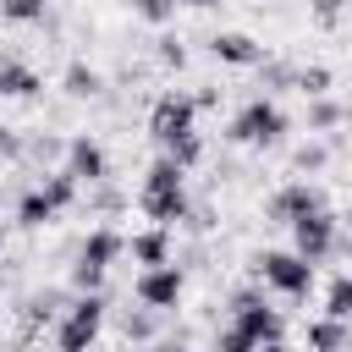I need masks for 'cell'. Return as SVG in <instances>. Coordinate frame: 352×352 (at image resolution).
Segmentation results:
<instances>
[{
    "label": "cell",
    "mask_w": 352,
    "mask_h": 352,
    "mask_svg": "<svg viewBox=\"0 0 352 352\" xmlns=\"http://www.w3.org/2000/svg\"><path fill=\"white\" fill-rule=\"evenodd\" d=\"M192 121H198V99H192V94H176V88H170V94H160V99H154V110H148V138H154V143H160L182 170L204 160V138H198V126H192Z\"/></svg>",
    "instance_id": "1"
},
{
    "label": "cell",
    "mask_w": 352,
    "mask_h": 352,
    "mask_svg": "<svg viewBox=\"0 0 352 352\" xmlns=\"http://www.w3.org/2000/svg\"><path fill=\"white\" fill-rule=\"evenodd\" d=\"M121 253H126V236H121V231H110V226L88 231V242L77 248V264H72V286H77V292H99L104 275H110V264H116Z\"/></svg>",
    "instance_id": "2"
},
{
    "label": "cell",
    "mask_w": 352,
    "mask_h": 352,
    "mask_svg": "<svg viewBox=\"0 0 352 352\" xmlns=\"http://www.w3.org/2000/svg\"><path fill=\"white\" fill-rule=\"evenodd\" d=\"M104 297L99 292H82V297H72V308L60 314V324H55V352H88L94 341H99V324H104Z\"/></svg>",
    "instance_id": "3"
},
{
    "label": "cell",
    "mask_w": 352,
    "mask_h": 352,
    "mask_svg": "<svg viewBox=\"0 0 352 352\" xmlns=\"http://www.w3.org/2000/svg\"><path fill=\"white\" fill-rule=\"evenodd\" d=\"M231 143H248V148H270V143H280L286 138V116H280V104L275 99H248L242 110H236V121H231V132H226Z\"/></svg>",
    "instance_id": "4"
},
{
    "label": "cell",
    "mask_w": 352,
    "mask_h": 352,
    "mask_svg": "<svg viewBox=\"0 0 352 352\" xmlns=\"http://www.w3.org/2000/svg\"><path fill=\"white\" fill-rule=\"evenodd\" d=\"M253 270H258V280L264 286H275L280 297H308L314 292V264L308 258H297V253H258L253 258Z\"/></svg>",
    "instance_id": "5"
},
{
    "label": "cell",
    "mask_w": 352,
    "mask_h": 352,
    "mask_svg": "<svg viewBox=\"0 0 352 352\" xmlns=\"http://www.w3.org/2000/svg\"><path fill=\"white\" fill-rule=\"evenodd\" d=\"M231 319H236V324H242L258 346L280 341V330H286V324H280V314H275V308L264 302V292H253V286H242V292L231 297Z\"/></svg>",
    "instance_id": "6"
},
{
    "label": "cell",
    "mask_w": 352,
    "mask_h": 352,
    "mask_svg": "<svg viewBox=\"0 0 352 352\" xmlns=\"http://www.w3.org/2000/svg\"><path fill=\"white\" fill-rule=\"evenodd\" d=\"M314 209H324V192H319V187H308V182H286V187H275V192H270L264 220H275V226H297V220H302V214H314Z\"/></svg>",
    "instance_id": "7"
},
{
    "label": "cell",
    "mask_w": 352,
    "mask_h": 352,
    "mask_svg": "<svg viewBox=\"0 0 352 352\" xmlns=\"http://www.w3.org/2000/svg\"><path fill=\"white\" fill-rule=\"evenodd\" d=\"M292 253L297 258H308V264H319V258H330L336 253V214L330 209H314V214H302L297 226H292Z\"/></svg>",
    "instance_id": "8"
},
{
    "label": "cell",
    "mask_w": 352,
    "mask_h": 352,
    "mask_svg": "<svg viewBox=\"0 0 352 352\" xmlns=\"http://www.w3.org/2000/svg\"><path fill=\"white\" fill-rule=\"evenodd\" d=\"M182 286H187V280H182V270H176V264H160V270H143V275L132 280V292H138V302H143V308H160V314L182 302Z\"/></svg>",
    "instance_id": "9"
},
{
    "label": "cell",
    "mask_w": 352,
    "mask_h": 352,
    "mask_svg": "<svg viewBox=\"0 0 352 352\" xmlns=\"http://www.w3.org/2000/svg\"><path fill=\"white\" fill-rule=\"evenodd\" d=\"M60 170L77 176V187H99V182H110V160H104V148H99L94 138H72Z\"/></svg>",
    "instance_id": "10"
},
{
    "label": "cell",
    "mask_w": 352,
    "mask_h": 352,
    "mask_svg": "<svg viewBox=\"0 0 352 352\" xmlns=\"http://www.w3.org/2000/svg\"><path fill=\"white\" fill-rule=\"evenodd\" d=\"M138 204H143V214L154 220V226H176V220H187L192 214V204H187V187H170V192H138Z\"/></svg>",
    "instance_id": "11"
},
{
    "label": "cell",
    "mask_w": 352,
    "mask_h": 352,
    "mask_svg": "<svg viewBox=\"0 0 352 352\" xmlns=\"http://www.w3.org/2000/svg\"><path fill=\"white\" fill-rule=\"evenodd\" d=\"M209 55L226 60V66H258V60H264V44L248 38V33H214V38H209Z\"/></svg>",
    "instance_id": "12"
},
{
    "label": "cell",
    "mask_w": 352,
    "mask_h": 352,
    "mask_svg": "<svg viewBox=\"0 0 352 352\" xmlns=\"http://www.w3.org/2000/svg\"><path fill=\"white\" fill-rule=\"evenodd\" d=\"M38 88H44V77H38L33 66L0 60V99H38Z\"/></svg>",
    "instance_id": "13"
},
{
    "label": "cell",
    "mask_w": 352,
    "mask_h": 352,
    "mask_svg": "<svg viewBox=\"0 0 352 352\" xmlns=\"http://www.w3.org/2000/svg\"><path fill=\"white\" fill-rule=\"evenodd\" d=\"M126 248H132V258H138L143 270H160V264H170V231H165V226H154V231H138Z\"/></svg>",
    "instance_id": "14"
},
{
    "label": "cell",
    "mask_w": 352,
    "mask_h": 352,
    "mask_svg": "<svg viewBox=\"0 0 352 352\" xmlns=\"http://www.w3.org/2000/svg\"><path fill=\"white\" fill-rule=\"evenodd\" d=\"M55 214H60V204L50 198V187H44V182H38V187H28V192L16 198V220H22V226H50Z\"/></svg>",
    "instance_id": "15"
},
{
    "label": "cell",
    "mask_w": 352,
    "mask_h": 352,
    "mask_svg": "<svg viewBox=\"0 0 352 352\" xmlns=\"http://www.w3.org/2000/svg\"><path fill=\"white\" fill-rule=\"evenodd\" d=\"M346 346H352L346 319H314L308 324V352H346Z\"/></svg>",
    "instance_id": "16"
},
{
    "label": "cell",
    "mask_w": 352,
    "mask_h": 352,
    "mask_svg": "<svg viewBox=\"0 0 352 352\" xmlns=\"http://www.w3.org/2000/svg\"><path fill=\"white\" fill-rule=\"evenodd\" d=\"M60 308H72V302H66V292H33V297L22 302V330L33 336V330H38V324H50Z\"/></svg>",
    "instance_id": "17"
},
{
    "label": "cell",
    "mask_w": 352,
    "mask_h": 352,
    "mask_svg": "<svg viewBox=\"0 0 352 352\" xmlns=\"http://www.w3.org/2000/svg\"><path fill=\"white\" fill-rule=\"evenodd\" d=\"M66 94H72V99H99V94H104V77H99L88 60H72V66H66Z\"/></svg>",
    "instance_id": "18"
},
{
    "label": "cell",
    "mask_w": 352,
    "mask_h": 352,
    "mask_svg": "<svg viewBox=\"0 0 352 352\" xmlns=\"http://www.w3.org/2000/svg\"><path fill=\"white\" fill-rule=\"evenodd\" d=\"M341 121H352L346 104H336V99H308V132H330V126H341Z\"/></svg>",
    "instance_id": "19"
},
{
    "label": "cell",
    "mask_w": 352,
    "mask_h": 352,
    "mask_svg": "<svg viewBox=\"0 0 352 352\" xmlns=\"http://www.w3.org/2000/svg\"><path fill=\"white\" fill-rule=\"evenodd\" d=\"M154 330H160V308H126L121 314V336L126 341H154Z\"/></svg>",
    "instance_id": "20"
},
{
    "label": "cell",
    "mask_w": 352,
    "mask_h": 352,
    "mask_svg": "<svg viewBox=\"0 0 352 352\" xmlns=\"http://www.w3.org/2000/svg\"><path fill=\"white\" fill-rule=\"evenodd\" d=\"M324 319H352V275H336L324 292Z\"/></svg>",
    "instance_id": "21"
},
{
    "label": "cell",
    "mask_w": 352,
    "mask_h": 352,
    "mask_svg": "<svg viewBox=\"0 0 352 352\" xmlns=\"http://www.w3.org/2000/svg\"><path fill=\"white\" fill-rule=\"evenodd\" d=\"M258 82H264L270 94H275V88H297V66H286V60H270V55H264V60H258Z\"/></svg>",
    "instance_id": "22"
},
{
    "label": "cell",
    "mask_w": 352,
    "mask_h": 352,
    "mask_svg": "<svg viewBox=\"0 0 352 352\" xmlns=\"http://www.w3.org/2000/svg\"><path fill=\"white\" fill-rule=\"evenodd\" d=\"M297 94L324 99V94H330V66H297Z\"/></svg>",
    "instance_id": "23"
},
{
    "label": "cell",
    "mask_w": 352,
    "mask_h": 352,
    "mask_svg": "<svg viewBox=\"0 0 352 352\" xmlns=\"http://www.w3.org/2000/svg\"><path fill=\"white\" fill-rule=\"evenodd\" d=\"M50 0H0V16L6 22H44Z\"/></svg>",
    "instance_id": "24"
},
{
    "label": "cell",
    "mask_w": 352,
    "mask_h": 352,
    "mask_svg": "<svg viewBox=\"0 0 352 352\" xmlns=\"http://www.w3.org/2000/svg\"><path fill=\"white\" fill-rule=\"evenodd\" d=\"M292 165H297V170H308V176H314V170H324V165H330V148H324V143H319V138H308V143H302V148H297V154H292Z\"/></svg>",
    "instance_id": "25"
},
{
    "label": "cell",
    "mask_w": 352,
    "mask_h": 352,
    "mask_svg": "<svg viewBox=\"0 0 352 352\" xmlns=\"http://www.w3.org/2000/svg\"><path fill=\"white\" fill-rule=\"evenodd\" d=\"M214 352H258V341H253V336H248V330L231 319V324L214 336Z\"/></svg>",
    "instance_id": "26"
},
{
    "label": "cell",
    "mask_w": 352,
    "mask_h": 352,
    "mask_svg": "<svg viewBox=\"0 0 352 352\" xmlns=\"http://www.w3.org/2000/svg\"><path fill=\"white\" fill-rule=\"evenodd\" d=\"M22 154H28V160H38V165H50V160H66V143L44 132V138H33V143H22Z\"/></svg>",
    "instance_id": "27"
},
{
    "label": "cell",
    "mask_w": 352,
    "mask_h": 352,
    "mask_svg": "<svg viewBox=\"0 0 352 352\" xmlns=\"http://www.w3.org/2000/svg\"><path fill=\"white\" fill-rule=\"evenodd\" d=\"M176 6H182V0H132V11H138L143 22H160V28L176 16Z\"/></svg>",
    "instance_id": "28"
},
{
    "label": "cell",
    "mask_w": 352,
    "mask_h": 352,
    "mask_svg": "<svg viewBox=\"0 0 352 352\" xmlns=\"http://www.w3.org/2000/svg\"><path fill=\"white\" fill-rule=\"evenodd\" d=\"M308 6H314V22H319V28H336L341 11H346L352 0H308Z\"/></svg>",
    "instance_id": "29"
},
{
    "label": "cell",
    "mask_w": 352,
    "mask_h": 352,
    "mask_svg": "<svg viewBox=\"0 0 352 352\" xmlns=\"http://www.w3.org/2000/svg\"><path fill=\"white\" fill-rule=\"evenodd\" d=\"M160 60L182 72V60H187V50H182V38H170V33H165V38H160Z\"/></svg>",
    "instance_id": "30"
},
{
    "label": "cell",
    "mask_w": 352,
    "mask_h": 352,
    "mask_svg": "<svg viewBox=\"0 0 352 352\" xmlns=\"http://www.w3.org/2000/svg\"><path fill=\"white\" fill-rule=\"evenodd\" d=\"M94 204H99V209H121V192H116L110 182H99V187H94Z\"/></svg>",
    "instance_id": "31"
},
{
    "label": "cell",
    "mask_w": 352,
    "mask_h": 352,
    "mask_svg": "<svg viewBox=\"0 0 352 352\" xmlns=\"http://www.w3.org/2000/svg\"><path fill=\"white\" fill-rule=\"evenodd\" d=\"M16 154H22V138L11 126H0V160H16Z\"/></svg>",
    "instance_id": "32"
},
{
    "label": "cell",
    "mask_w": 352,
    "mask_h": 352,
    "mask_svg": "<svg viewBox=\"0 0 352 352\" xmlns=\"http://www.w3.org/2000/svg\"><path fill=\"white\" fill-rule=\"evenodd\" d=\"M182 6H192V11H209V6H220V0H182Z\"/></svg>",
    "instance_id": "33"
},
{
    "label": "cell",
    "mask_w": 352,
    "mask_h": 352,
    "mask_svg": "<svg viewBox=\"0 0 352 352\" xmlns=\"http://www.w3.org/2000/svg\"><path fill=\"white\" fill-rule=\"evenodd\" d=\"M258 352H297V346H286V341H270V346H258Z\"/></svg>",
    "instance_id": "34"
},
{
    "label": "cell",
    "mask_w": 352,
    "mask_h": 352,
    "mask_svg": "<svg viewBox=\"0 0 352 352\" xmlns=\"http://www.w3.org/2000/svg\"><path fill=\"white\" fill-rule=\"evenodd\" d=\"M154 352H187V346H182V341H160Z\"/></svg>",
    "instance_id": "35"
},
{
    "label": "cell",
    "mask_w": 352,
    "mask_h": 352,
    "mask_svg": "<svg viewBox=\"0 0 352 352\" xmlns=\"http://www.w3.org/2000/svg\"><path fill=\"white\" fill-rule=\"evenodd\" d=\"M346 220H352V214H346Z\"/></svg>",
    "instance_id": "36"
},
{
    "label": "cell",
    "mask_w": 352,
    "mask_h": 352,
    "mask_svg": "<svg viewBox=\"0 0 352 352\" xmlns=\"http://www.w3.org/2000/svg\"><path fill=\"white\" fill-rule=\"evenodd\" d=\"M0 236H6V231H0Z\"/></svg>",
    "instance_id": "37"
}]
</instances>
